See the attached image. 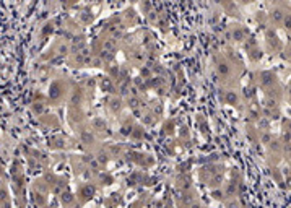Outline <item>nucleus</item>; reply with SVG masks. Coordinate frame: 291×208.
<instances>
[{"label": "nucleus", "mask_w": 291, "mask_h": 208, "mask_svg": "<svg viewBox=\"0 0 291 208\" xmlns=\"http://www.w3.org/2000/svg\"><path fill=\"white\" fill-rule=\"evenodd\" d=\"M270 18L275 21V23H280V21H283L285 15L281 13V10H274V12L270 13Z\"/></svg>", "instance_id": "nucleus-1"}, {"label": "nucleus", "mask_w": 291, "mask_h": 208, "mask_svg": "<svg viewBox=\"0 0 291 208\" xmlns=\"http://www.w3.org/2000/svg\"><path fill=\"white\" fill-rule=\"evenodd\" d=\"M274 80H275V76L272 75V74H263L262 83H263V85H270V83H274Z\"/></svg>", "instance_id": "nucleus-2"}, {"label": "nucleus", "mask_w": 291, "mask_h": 208, "mask_svg": "<svg viewBox=\"0 0 291 208\" xmlns=\"http://www.w3.org/2000/svg\"><path fill=\"white\" fill-rule=\"evenodd\" d=\"M283 23H285V28L286 30H291V15H286L283 18Z\"/></svg>", "instance_id": "nucleus-3"}, {"label": "nucleus", "mask_w": 291, "mask_h": 208, "mask_svg": "<svg viewBox=\"0 0 291 208\" xmlns=\"http://www.w3.org/2000/svg\"><path fill=\"white\" fill-rule=\"evenodd\" d=\"M226 99H228V103H234V101H236V94L230 91L228 96H226Z\"/></svg>", "instance_id": "nucleus-4"}, {"label": "nucleus", "mask_w": 291, "mask_h": 208, "mask_svg": "<svg viewBox=\"0 0 291 208\" xmlns=\"http://www.w3.org/2000/svg\"><path fill=\"white\" fill-rule=\"evenodd\" d=\"M220 72H221V74H228L230 69L226 67V64H221V65H220Z\"/></svg>", "instance_id": "nucleus-5"}, {"label": "nucleus", "mask_w": 291, "mask_h": 208, "mask_svg": "<svg viewBox=\"0 0 291 208\" xmlns=\"http://www.w3.org/2000/svg\"><path fill=\"white\" fill-rule=\"evenodd\" d=\"M270 140H272V137H270L268 134H265V135L262 137V142H263V143H270Z\"/></svg>", "instance_id": "nucleus-6"}, {"label": "nucleus", "mask_w": 291, "mask_h": 208, "mask_svg": "<svg viewBox=\"0 0 291 208\" xmlns=\"http://www.w3.org/2000/svg\"><path fill=\"white\" fill-rule=\"evenodd\" d=\"M104 47H106V49H112V47H114V43H112V41H107V43L104 44Z\"/></svg>", "instance_id": "nucleus-7"}, {"label": "nucleus", "mask_w": 291, "mask_h": 208, "mask_svg": "<svg viewBox=\"0 0 291 208\" xmlns=\"http://www.w3.org/2000/svg\"><path fill=\"white\" fill-rule=\"evenodd\" d=\"M63 202H72V197H63Z\"/></svg>", "instance_id": "nucleus-8"}, {"label": "nucleus", "mask_w": 291, "mask_h": 208, "mask_svg": "<svg viewBox=\"0 0 291 208\" xmlns=\"http://www.w3.org/2000/svg\"><path fill=\"white\" fill-rule=\"evenodd\" d=\"M290 98H291V88H290Z\"/></svg>", "instance_id": "nucleus-9"}]
</instances>
